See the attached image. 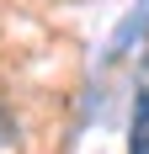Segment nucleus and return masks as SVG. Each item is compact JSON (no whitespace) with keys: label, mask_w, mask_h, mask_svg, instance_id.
Listing matches in <instances>:
<instances>
[{"label":"nucleus","mask_w":149,"mask_h":154,"mask_svg":"<svg viewBox=\"0 0 149 154\" xmlns=\"http://www.w3.org/2000/svg\"><path fill=\"white\" fill-rule=\"evenodd\" d=\"M128 154H149V91H138V101H133V138H128Z\"/></svg>","instance_id":"nucleus-1"}]
</instances>
